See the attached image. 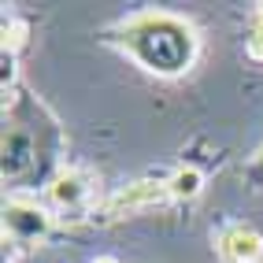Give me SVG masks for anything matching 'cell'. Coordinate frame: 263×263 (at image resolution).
<instances>
[{
  "label": "cell",
  "instance_id": "1",
  "mask_svg": "<svg viewBox=\"0 0 263 263\" xmlns=\"http://www.w3.org/2000/svg\"><path fill=\"white\" fill-rule=\"evenodd\" d=\"M126 48L130 56L152 74H182L193 63L197 37L193 26L171 15H141L126 30Z\"/></svg>",
  "mask_w": 263,
  "mask_h": 263
},
{
  "label": "cell",
  "instance_id": "2",
  "mask_svg": "<svg viewBox=\"0 0 263 263\" xmlns=\"http://www.w3.org/2000/svg\"><path fill=\"white\" fill-rule=\"evenodd\" d=\"M167 200H171L167 182H130L126 189H119L108 200L104 212H108L111 219H119V215H130V212H145V208H160Z\"/></svg>",
  "mask_w": 263,
  "mask_h": 263
},
{
  "label": "cell",
  "instance_id": "3",
  "mask_svg": "<svg viewBox=\"0 0 263 263\" xmlns=\"http://www.w3.org/2000/svg\"><path fill=\"white\" fill-rule=\"evenodd\" d=\"M219 249H222L226 263H263V234L252 230V226H245V222H237L222 234Z\"/></svg>",
  "mask_w": 263,
  "mask_h": 263
},
{
  "label": "cell",
  "instance_id": "4",
  "mask_svg": "<svg viewBox=\"0 0 263 263\" xmlns=\"http://www.w3.org/2000/svg\"><path fill=\"white\" fill-rule=\"evenodd\" d=\"M48 212L45 208H37V204H19V200H11L8 208H4V230L8 234H15V237H23V241H30V237H41L45 230H48Z\"/></svg>",
  "mask_w": 263,
  "mask_h": 263
},
{
  "label": "cell",
  "instance_id": "5",
  "mask_svg": "<svg viewBox=\"0 0 263 263\" xmlns=\"http://www.w3.org/2000/svg\"><path fill=\"white\" fill-rule=\"evenodd\" d=\"M48 200L63 208V212H78V208L89 200V182H85L82 171H60L48 185Z\"/></svg>",
  "mask_w": 263,
  "mask_h": 263
},
{
  "label": "cell",
  "instance_id": "6",
  "mask_svg": "<svg viewBox=\"0 0 263 263\" xmlns=\"http://www.w3.org/2000/svg\"><path fill=\"white\" fill-rule=\"evenodd\" d=\"M167 189H171V200H197L204 193V174L197 167H178L167 178Z\"/></svg>",
  "mask_w": 263,
  "mask_h": 263
},
{
  "label": "cell",
  "instance_id": "7",
  "mask_svg": "<svg viewBox=\"0 0 263 263\" xmlns=\"http://www.w3.org/2000/svg\"><path fill=\"white\" fill-rule=\"evenodd\" d=\"M249 56L263 63V4L256 11V19H252V33H249Z\"/></svg>",
  "mask_w": 263,
  "mask_h": 263
},
{
  "label": "cell",
  "instance_id": "8",
  "mask_svg": "<svg viewBox=\"0 0 263 263\" xmlns=\"http://www.w3.org/2000/svg\"><path fill=\"white\" fill-rule=\"evenodd\" d=\"M97 263H119V259H111V256H100V259H97Z\"/></svg>",
  "mask_w": 263,
  "mask_h": 263
}]
</instances>
